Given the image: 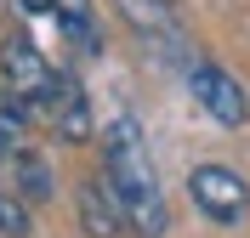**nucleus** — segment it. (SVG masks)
Returning <instances> with one entry per match:
<instances>
[{
	"instance_id": "f257e3e1",
	"label": "nucleus",
	"mask_w": 250,
	"mask_h": 238,
	"mask_svg": "<svg viewBox=\"0 0 250 238\" xmlns=\"http://www.w3.org/2000/svg\"><path fill=\"white\" fill-rule=\"evenodd\" d=\"M103 182H108L125 227H137L148 238H165L171 204H165L159 170H154V159H148V136H142V125L131 113H114L108 130H103Z\"/></svg>"
},
{
	"instance_id": "f03ea898",
	"label": "nucleus",
	"mask_w": 250,
	"mask_h": 238,
	"mask_svg": "<svg viewBox=\"0 0 250 238\" xmlns=\"http://www.w3.org/2000/svg\"><path fill=\"white\" fill-rule=\"evenodd\" d=\"M0 74H6L0 85H6V96H12L17 108L29 113V119H46L57 74H51V63L40 57V46H34L29 34H6L0 40Z\"/></svg>"
},
{
	"instance_id": "7ed1b4c3",
	"label": "nucleus",
	"mask_w": 250,
	"mask_h": 238,
	"mask_svg": "<svg viewBox=\"0 0 250 238\" xmlns=\"http://www.w3.org/2000/svg\"><path fill=\"white\" fill-rule=\"evenodd\" d=\"M188 193H193V204H199L216 227H239L245 210H250V182L233 170V165H193Z\"/></svg>"
},
{
	"instance_id": "20e7f679",
	"label": "nucleus",
	"mask_w": 250,
	"mask_h": 238,
	"mask_svg": "<svg viewBox=\"0 0 250 238\" xmlns=\"http://www.w3.org/2000/svg\"><path fill=\"white\" fill-rule=\"evenodd\" d=\"M188 91H193V102H199L216 125H245L250 119L245 85H239L228 68H216V63H188Z\"/></svg>"
},
{
	"instance_id": "39448f33",
	"label": "nucleus",
	"mask_w": 250,
	"mask_h": 238,
	"mask_svg": "<svg viewBox=\"0 0 250 238\" xmlns=\"http://www.w3.org/2000/svg\"><path fill=\"white\" fill-rule=\"evenodd\" d=\"M46 119L62 142H91V96L74 74H57L51 85V102H46Z\"/></svg>"
},
{
	"instance_id": "423d86ee",
	"label": "nucleus",
	"mask_w": 250,
	"mask_h": 238,
	"mask_svg": "<svg viewBox=\"0 0 250 238\" xmlns=\"http://www.w3.org/2000/svg\"><path fill=\"white\" fill-rule=\"evenodd\" d=\"M74 204H80V227L91 238H120L125 233V216H120V204H114V193H108L103 176H85V182H80Z\"/></svg>"
},
{
	"instance_id": "0eeeda50",
	"label": "nucleus",
	"mask_w": 250,
	"mask_h": 238,
	"mask_svg": "<svg viewBox=\"0 0 250 238\" xmlns=\"http://www.w3.org/2000/svg\"><path fill=\"white\" fill-rule=\"evenodd\" d=\"M12 193L23 204H46L51 193H57V176H51L46 153H34V147H17L12 153Z\"/></svg>"
},
{
	"instance_id": "6e6552de",
	"label": "nucleus",
	"mask_w": 250,
	"mask_h": 238,
	"mask_svg": "<svg viewBox=\"0 0 250 238\" xmlns=\"http://www.w3.org/2000/svg\"><path fill=\"white\" fill-rule=\"evenodd\" d=\"M51 12L62 17V29H68V40L85 51H103V29H97V12L91 0H51Z\"/></svg>"
},
{
	"instance_id": "1a4fd4ad",
	"label": "nucleus",
	"mask_w": 250,
	"mask_h": 238,
	"mask_svg": "<svg viewBox=\"0 0 250 238\" xmlns=\"http://www.w3.org/2000/svg\"><path fill=\"white\" fill-rule=\"evenodd\" d=\"M23 136H29V113L17 108L12 96H6V85H0V153H17Z\"/></svg>"
},
{
	"instance_id": "9d476101",
	"label": "nucleus",
	"mask_w": 250,
	"mask_h": 238,
	"mask_svg": "<svg viewBox=\"0 0 250 238\" xmlns=\"http://www.w3.org/2000/svg\"><path fill=\"white\" fill-rule=\"evenodd\" d=\"M29 233H34L29 204H23L12 187H0V238H29Z\"/></svg>"
},
{
	"instance_id": "9b49d317",
	"label": "nucleus",
	"mask_w": 250,
	"mask_h": 238,
	"mask_svg": "<svg viewBox=\"0 0 250 238\" xmlns=\"http://www.w3.org/2000/svg\"><path fill=\"white\" fill-rule=\"evenodd\" d=\"M17 6H23V12H29V17H40V12H51V0H17Z\"/></svg>"
},
{
	"instance_id": "f8f14e48",
	"label": "nucleus",
	"mask_w": 250,
	"mask_h": 238,
	"mask_svg": "<svg viewBox=\"0 0 250 238\" xmlns=\"http://www.w3.org/2000/svg\"><path fill=\"white\" fill-rule=\"evenodd\" d=\"M148 6H159V12H171V6H176V0H148Z\"/></svg>"
}]
</instances>
